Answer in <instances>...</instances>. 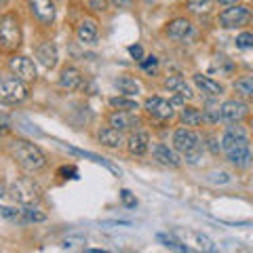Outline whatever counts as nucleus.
<instances>
[{
	"label": "nucleus",
	"instance_id": "nucleus-1",
	"mask_svg": "<svg viewBox=\"0 0 253 253\" xmlns=\"http://www.w3.org/2000/svg\"><path fill=\"white\" fill-rule=\"evenodd\" d=\"M173 148H175L190 165H196L203 156V139L192 126H179V129L173 133Z\"/></svg>",
	"mask_w": 253,
	"mask_h": 253
},
{
	"label": "nucleus",
	"instance_id": "nucleus-2",
	"mask_svg": "<svg viewBox=\"0 0 253 253\" xmlns=\"http://www.w3.org/2000/svg\"><path fill=\"white\" fill-rule=\"evenodd\" d=\"M11 156L15 158V163L26 171H41L46 165L42 150L28 139H15L11 144Z\"/></svg>",
	"mask_w": 253,
	"mask_h": 253
},
{
	"label": "nucleus",
	"instance_id": "nucleus-3",
	"mask_svg": "<svg viewBox=\"0 0 253 253\" xmlns=\"http://www.w3.org/2000/svg\"><path fill=\"white\" fill-rule=\"evenodd\" d=\"M21 46V23L15 13L0 15V51L15 53Z\"/></svg>",
	"mask_w": 253,
	"mask_h": 253
},
{
	"label": "nucleus",
	"instance_id": "nucleus-4",
	"mask_svg": "<svg viewBox=\"0 0 253 253\" xmlns=\"http://www.w3.org/2000/svg\"><path fill=\"white\" fill-rule=\"evenodd\" d=\"M41 194L42 192H41V188H38V184L34 179H30V177H19L9 186L11 201L17 203V205H23V207H28V205H36L38 201H41Z\"/></svg>",
	"mask_w": 253,
	"mask_h": 253
},
{
	"label": "nucleus",
	"instance_id": "nucleus-5",
	"mask_svg": "<svg viewBox=\"0 0 253 253\" xmlns=\"http://www.w3.org/2000/svg\"><path fill=\"white\" fill-rule=\"evenodd\" d=\"M28 99V83L17 76L0 78V101L6 106H17Z\"/></svg>",
	"mask_w": 253,
	"mask_h": 253
},
{
	"label": "nucleus",
	"instance_id": "nucleus-6",
	"mask_svg": "<svg viewBox=\"0 0 253 253\" xmlns=\"http://www.w3.org/2000/svg\"><path fill=\"white\" fill-rule=\"evenodd\" d=\"M253 19V11L247 4H228L224 11L219 13V26L226 30H236L249 26Z\"/></svg>",
	"mask_w": 253,
	"mask_h": 253
},
{
	"label": "nucleus",
	"instance_id": "nucleus-7",
	"mask_svg": "<svg viewBox=\"0 0 253 253\" xmlns=\"http://www.w3.org/2000/svg\"><path fill=\"white\" fill-rule=\"evenodd\" d=\"M173 234H175L190 251H192V249H196V251H215V243H213L209 236L203 234V232H196V230H175Z\"/></svg>",
	"mask_w": 253,
	"mask_h": 253
},
{
	"label": "nucleus",
	"instance_id": "nucleus-8",
	"mask_svg": "<svg viewBox=\"0 0 253 253\" xmlns=\"http://www.w3.org/2000/svg\"><path fill=\"white\" fill-rule=\"evenodd\" d=\"M221 110V121L228 125H241L249 116V106L243 99H228L219 106Z\"/></svg>",
	"mask_w": 253,
	"mask_h": 253
},
{
	"label": "nucleus",
	"instance_id": "nucleus-9",
	"mask_svg": "<svg viewBox=\"0 0 253 253\" xmlns=\"http://www.w3.org/2000/svg\"><path fill=\"white\" fill-rule=\"evenodd\" d=\"M144 110L154 118V121H171L173 114H175V110H173V101H167L163 97H158V95H154V97H148L146 104H144Z\"/></svg>",
	"mask_w": 253,
	"mask_h": 253
},
{
	"label": "nucleus",
	"instance_id": "nucleus-10",
	"mask_svg": "<svg viewBox=\"0 0 253 253\" xmlns=\"http://www.w3.org/2000/svg\"><path fill=\"white\" fill-rule=\"evenodd\" d=\"M224 154L228 158V163L234 165L236 169H247L253 161V152H251L249 141H243V144H234L230 148H226Z\"/></svg>",
	"mask_w": 253,
	"mask_h": 253
},
{
	"label": "nucleus",
	"instance_id": "nucleus-11",
	"mask_svg": "<svg viewBox=\"0 0 253 253\" xmlns=\"http://www.w3.org/2000/svg\"><path fill=\"white\" fill-rule=\"evenodd\" d=\"M9 66H11V72L17 78H21L23 83H34L36 81V66L30 57H26V55H13Z\"/></svg>",
	"mask_w": 253,
	"mask_h": 253
},
{
	"label": "nucleus",
	"instance_id": "nucleus-12",
	"mask_svg": "<svg viewBox=\"0 0 253 253\" xmlns=\"http://www.w3.org/2000/svg\"><path fill=\"white\" fill-rule=\"evenodd\" d=\"M30 13L34 15L36 21H41L42 26H51L55 21V2L53 0H28Z\"/></svg>",
	"mask_w": 253,
	"mask_h": 253
},
{
	"label": "nucleus",
	"instance_id": "nucleus-13",
	"mask_svg": "<svg viewBox=\"0 0 253 253\" xmlns=\"http://www.w3.org/2000/svg\"><path fill=\"white\" fill-rule=\"evenodd\" d=\"M192 83L196 84V89H199L205 97H209V99H215V97H219V95L224 93V86H221L217 81H213V78L205 76V74H194Z\"/></svg>",
	"mask_w": 253,
	"mask_h": 253
},
{
	"label": "nucleus",
	"instance_id": "nucleus-14",
	"mask_svg": "<svg viewBox=\"0 0 253 253\" xmlns=\"http://www.w3.org/2000/svg\"><path fill=\"white\" fill-rule=\"evenodd\" d=\"M152 156L161 165H165V167H179L181 165L179 156H177V150L165 146V144H154L152 146Z\"/></svg>",
	"mask_w": 253,
	"mask_h": 253
},
{
	"label": "nucleus",
	"instance_id": "nucleus-15",
	"mask_svg": "<svg viewBox=\"0 0 253 253\" xmlns=\"http://www.w3.org/2000/svg\"><path fill=\"white\" fill-rule=\"evenodd\" d=\"M108 125L114 126V129H118V131H129V129H135V126L139 125V121L133 116V112L114 110V112L110 114V118H108Z\"/></svg>",
	"mask_w": 253,
	"mask_h": 253
},
{
	"label": "nucleus",
	"instance_id": "nucleus-16",
	"mask_svg": "<svg viewBox=\"0 0 253 253\" xmlns=\"http://www.w3.org/2000/svg\"><path fill=\"white\" fill-rule=\"evenodd\" d=\"M126 150L133 156H144L150 150V135L146 131H133L126 141Z\"/></svg>",
	"mask_w": 253,
	"mask_h": 253
},
{
	"label": "nucleus",
	"instance_id": "nucleus-17",
	"mask_svg": "<svg viewBox=\"0 0 253 253\" xmlns=\"http://www.w3.org/2000/svg\"><path fill=\"white\" fill-rule=\"evenodd\" d=\"M36 59H38V63H41L42 68L53 70L55 66H57V49H55V44H53V42H42V44H38V49H36Z\"/></svg>",
	"mask_w": 253,
	"mask_h": 253
},
{
	"label": "nucleus",
	"instance_id": "nucleus-18",
	"mask_svg": "<svg viewBox=\"0 0 253 253\" xmlns=\"http://www.w3.org/2000/svg\"><path fill=\"white\" fill-rule=\"evenodd\" d=\"M165 86H167V89L173 95H177V97H181V99H192L194 97V93H192V89H190V84L184 81V76H179V74L169 76L167 81H165Z\"/></svg>",
	"mask_w": 253,
	"mask_h": 253
},
{
	"label": "nucleus",
	"instance_id": "nucleus-19",
	"mask_svg": "<svg viewBox=\"0 0 253 253\" xmlns=\"http://www.w3.org/2000/svg\"><path fill=\"white\" fill-rule=\"evenodd\" d=\"M81 84H83V74H81V70H76V68H72V66H68V68L61 70V76H59V86H61V89H66V91H76V89H81Z\"/></svg>",
	"mask_w": 253,
	"mask_h": 253
},
{
	"label": "nucleus",
	"instance_id": "nucleus-20",
	"mask_svg": "<svg viewBox=\"0 0 253 253\" xmlns=\"http://www.w3.org/2000/svg\"><path fill=\"white\" fill-rule=\"evenodd\" d=\"M190 32H192V23L186 17H177L167 23V36L171 41H184Z\"/></svg>",
	"mask_w": 253,
	"mask_h": 253
},
{
	"label": "nucleus",
	"instance_id": "nucleus-21",
	"mask_svg": "<svg viewBox=\"0 0 253 253\" xmlns=\"http://www.w3.org/2000/svg\"><path fill=\"white\" fill-rule=\"evenodd\" d=\"M76 38L83 44H91L97 41V21L95 19H83L76 28Z\"/></svg>",
	"mask_w": 253,
	"mask_h": 253
},
{
	"label": "nucleus",
	"instance_id": "nucleus-22",
	"mask_svg": "<svg viewBox=\"0 0 253 253\" xmlns=\"http://www.w3.org/2000/svg\"><path fill=\"white\" fill-rule=\"evenodd\" d=\"M97 139L101 146L106 148H121L123 146V131L114 129V126H104V129H99L97 133Z\"/></svg>",
	"mask_w": 253,
	"mask_h": 253
},
{
	"label": "nucleus",
	"instance_id": "nucleus-23",
	"mask_svg": "<svg viewBox=\"0 0 253 253\" xmlns=\"http://www.w3.org/2000/svg\"><path fill=\"white\" fill-rule=\"evenodd\" d=\"M179 121L184 123L186 126H201L205 123V116L199 108H192V106H181L179 110Z\"/></svg>",
	"mask_w": 253,
	"mask_h": 253
},
{
	"label": "nucleus",
	"instance_id": "nucleus-24",
	"mask_svg": "<svg viewBox=\"0 0 253 253\" xmlns=\"http://www.w3.org/2000/svg\"><path fill=\"white\" fill-rule=\"evenodd\" d=\"M114 84L123 95H126V97H135V95L139 93V83L131 76H118Z\"/></svg>",
	"mask_w": 253,
	"mask_h": 253
},
{
	"label": "nucleus",
	"instance_id": "nucleus-25",
	"mask_svg": "<svg viewBox=\"0 0 253 253\" xmlns=\"http://www.w3.org/2000/svg\"><path fill=\"white\" fill-rule=\"evenodd\" d=\"M234 91L239 97L253 99V76H241L239 81H234Z\"/></svg>",
	"mask_w": 253,
	"mask_h": 253
},
{
	"label": "nucleus",
	"instance_id": "nucleus-26",
	"mask_svg": "<svg viewBox=\"0 0 253 253\" xmlns=\"http://www.w3.org/2000/svg\"><path fill=\"white\" fill-rule=\"evenodd\" d=\"M203 116H205V123L217 125V123L221 121V110H219V106L215 104V101L209 99L207 106H205V110H203Z\"/></svg>",
	"mask_w": 253,
	"mask_h": 253
},
{
	"label": "nucleus",
	"instance_id": "nucleus-27",
	"mask_svg": "<svg viewBox=\"0 0 253 253\" xmlns=\"http://www.w3.org/2000/svg\"><path fill=\"white\" fill-rule=\"evenodd\" d=\"M110 106H112L114 110H125V112H135L137 110V101L126 97V95H123V97H112L110 99Z\"/></svg>",
	"mask_w": 253,
	"mask_h": 253
},
{
	"label": "nucleus",
	"instance_id": "nucleus-28",
	"mask_svg": "<svg viewBox=\"0 0 253 253\" xmlns=\"http://www.w3.org/2000/svg\"><path fill=\"white\" fill-rule=\"evenodd\" d=\"M156 239L161 241V243H163V245H165V247H167V249H173V251H181V253H184V251H190V249L186 247V245H184V243H181V241L177 239L175 234H158Z\"/></svg>",
	"mask_w": 253,
	"mask_h": 253
},
{
	"label": "nucleus",
	"instance_id": "nucleus-29",
	"mask_svg": "<svg viewBox=\"0 0 253 253\" xmlns=\"http://www.w3.org/2000/svg\"><path fill=\"white\" fill-rule=\"evenodd\" d=\"M0 215L11 219V221H26V215H23V205H19V207H4V205H0Z\"/></svg>",
	"mask_w": 253,
	"mask_h": 253
},
{
	"label": "nucleus",
	"instance_id": "nucleus-30",
	"mask_svg": "<svg viewBox=\"0 0 253 253\" xmlns=\"http://www.w3.org/2000/svg\"><path fill=\"white\" fill-rule=\"evenodd\" d=\"M23 215H26V221H34V224H41V221L46 219V213H42L41 209H36L34 205L23 207Z\"/></svg>",
	"mask_w": 253,
	"mask_h": 253
},
{
	"label": "nucleus",
	"instance_id": "nucleus-31",
	"mask_svg": "<svg viewBox=\"0 0 253 253\" xmlns=\"http://www.w3.org/2000/svg\"><path fill=\"white\" fill-rule=\"evenodd\" d=\"M186 6L192 13H209L211 11V0H188Z\"/></svg>",
	"mask_w": 253,
	"mask_h": 253
},
{
	"label": "nucleus",
	"instance_id": "nucleus-32",
	"mask_svg": "<svg viewBox=\"0 0 253 253\" xmlns=\"http://www.w3.org/2000/svg\"><path fill=\"white\" fill-rule=\"evenodd\" d=\"M83 245H84V236H68V239H63L61 247H63V249L74 251V249H81Z\"/></svg>",
	"mask_w": 253,
	"mask_h": 253
},
{
	"label": "nucleus",
	"instance_id": "nucleus-33",
	"mask_svg": "<svg viewBox=\"0 0 253 253\" xmlns=\"http://www.w3.org/2000/svg\"><path fill=\"white\" fill-rule=\"evenodd\" d=\"M139 66H141V70H144V72L156 74V70H158V59L154 57V55H150V57H144V59L139 61Z\"/></svg>",
	"mask_w": 253,
	"mask_h": 253
},
{
	"label": "nucleus",
	"instance_id": "nucleus-34",
	"mask_svg": "<svg viewBox=\"0 0 253 253\" xmlns=\"http://www.w3.org/2000/svg\"><path fill=\"white\" fill-rule=\"evenodd\" d=\"M236 46L239 49H253V34L251 32H243L236 36Z\"/></svg>",
	"mask_w": 253,
	"mask_h": 253
},
{
	"label": "nucleus",
	"instance_id": "nucleus-35",
	"mask_svg": "<svg viewBox=\"0 0 253 253\" xmlns=\"http://www.w3.org/2000/svg\"><path fill=\"white\" fill-rule=\"evenodd\" d=\"M86 4L95 13H108L110 9V0H86Z\"/></svg>",
	"mask_w": 253,
	"mask_h": 253
},
{
	"label": "nucleus",
	"instance_id": "nucleus-36",
	"mask_svg": "<svg viewBox=\"0 0 253 253\" xmlns=\"http://www.w3.org/2000/svg\"><path fill=\"white\" fill-rule=\"evenodd\" d=\"M121 201H123V205L126 209H135L137 207V199L131 194V190H126V188L121 190Z\"/></svg>",
	"mask_w": 253,
	"mask_h": 253
},
{
	"label": "nucleus",
	"instance_id": "nucleus-37",
	"mask_svg": "<svg viewBox=\"0 0 253 253\" xmlns=\"http://www.w3.org/2000/svg\"><path fill=\"white\" fill-rule=\"evenodd\" d=\"M129 53H131V57H135V59H144V51H141V46L139 44H133V46H129Z\"/></svg>",
	"mask_w": 253,
	"mask_h": 253
},
{
	"label": "nucleus",
	"instance_id": "nucleus-38",
	"mask_svg": "<svg viewBox=\"0 0 253 253\" xmlns=\"http://www.w3.org/2000/svg\"><path fill=\"white\" fill-rule=\"evenodd\" d=\"M110 2H112V4L116 6V9H129L133 0H110Z\"/></svg>",
	"mask_w": 253,
	"mask_h": 253
},
{
	"label": "nucleus",
	"instance_id": "nucleus-39",
	"mask_svg": "<svg viewBox=\"0 0 253 253\" xmlns=\"http://www.w3.org/2000/svg\"><path fill=\"white\" fill-rule=\"evenodd\" d=\"M104 226H131V221H123V219H112V221H104Z\"/></svg>",
	"mask_w": 253,
	"mask_h": 253
},
{
	"label": "nucleus",
	"instance_id": "nucleus-40",
	"mask_svg": "<svg viewBox=\"0 0 253 253\" xmlns=\"http://www.w3.org/2000/svg\"><path fill=\"white\" fill-rule=\"evenodd\" d=\"M6 196H9V190L4 188V184H0V205H2V201L6 199Z\"/></svg>",
	"mask_w": 253,
	"mask_h": 253
},
{
	"label": "nucleus",
	"instance_id": "nucleus-41",
	"mask_svg": "<svg viewBox=\"0 0 253 253\" xmlns=\"http://www.w3.org/2000/svg\"><path fill=\"white\" fill-rule=\"evenodd\" d=\"M217 2H219V4H224V6H228V4H234L236 0H217Z\"/></svg>",
	"mask_w": 253,
	"mask_h": 253
},
{
	"label": "nucleus",
	"instance_id": "nucleus-42",
	"mask_svg": "<svg viewBox=\"0 0 253 253\" xmlns=\"http://www.w3.org/2000/svg\"><path fill=\"white\" fill-rule=\"evenodd\" d=\"M9 2H11V0H0V9H2V6H6Z\"/></svg>",
	"mask_w": 253,
	"mask_h": 253
},
{
	"label": "nucleus",
	"instance_id": "nucleus-43",
	"mask_svg": "<svg viewBox=\"0 0 253 253\" xmlns=\"http://www.w3.org/2000/svg\"><path fill=\"white\" fill-rule=\"evenodd\" d=\"M4 131H6V129H4V125H2V123H0V135H2V133H4Z\"/></svg>",
	"mask_w": 253,
	"mask_h": 253
},
{
	"label": "nucleus",
	"instance_id": "nucleus-44",
	"mask_svg": "<svg viewBox=\"0 0 253 253\" xmlns=\"http://www.w3.org/2000/svg\"><path fill=\"white\" fill-rule=\"evenodd\" d=\"M144 2H146V4H152V2H154V0H144Z\"/></svg>",
	"mask_w": 253,
	"mask_h": 253
},
{
	"label": "nucleus",
	"instance_id": "nucleus-45",
	"mask_svg": "<svg viewBox=\"0 0 253 253\" xmlns=\"http://www.w3.org/2000/svg\"><path fill=\"white\" fill-rule=\"evenodd\" d=\"M251 133H253V121H251Z\"/></svg>",
	"mask_w": 253,
	"mask_h": 253
},
{
	"label": "nucleus",
	"instance_id": "nucleus-46",
	"mask_svg": "<svg viewBox=\"0 0 253 253\" xmlns=\"http://www.w3.org/2000/svg\"><path fill=\"white\" fill-rule=\"evenodd\" d=\"M251 2H253V0H251Z\"/></svg>",
	"mask_w": 253,
	"mask_h": 253
}]
</instances>
